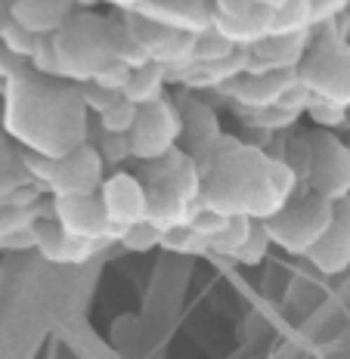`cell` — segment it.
Masks as SVG:
<instances>
[{
	"label": "cell",
	"mask_w": 350,
	"mask_h": 359,
	"mask_svg": "<svg viewBox=\"0 0 350 359\" xmlns=\"http://www.w3.org/2000/svg\"><path fill=\"white\" fill-rule=\"evenodd\" d=\"M196 164L202 170V205L227 217L270 220L301 186L285 161L233 133L198 152Z\"/></svg>",
	"instance_id": "6da1fadb"
},
{
	"label": "cell",
	"mask_w": 350,
	"mask_h": 359,
	"mask_svg": "<svg viewBox=\"0 0 350 359\" xmlns=\"http://www.w3.org/2000/svg\"><path fill=\"white\" fill-rule=\"evenodd\" d=\"M0 93L4 127L25 152L65 158L78 146L90 143V111L84 106L81 84L25 72L0 87Z\"/></svg>",
	"instance_id": "7a4b0ae2"
},
{
	"label": "cell",
	"mask_w": 350,
	"mask_h": 359,
	"mask_svg": "<svg viewBox=\"0 0 350 359\" xmlns=\"http://www.w3.org/2000/svg\"><path fill=\"white\" fill-rule=\"evenodd\" d=\"M62 78L87 84L93 74L115 62V16H96L90 10L74 13L72 22L56 34Z\"/></svg>",
	"instance_id": "3957f363"
},
{
	"label": "cell",
	"mask_w": 350,
	"mask_h": 359,
	"mask_svg": "<svg viewBox=\"0 0 350 359\" xmlns=\"http://www.w3.org/2000/svg\"><path fill=\"white\" fill-rule=\"evenodd\" d=\"M335 217V201L314 192L310 186H297V192L288 198V205L270 220H264L273 245L285 254L307 257L316 248V242L329 233Z\"/></svg>",
	"instance_id": "277c9868"
},
{
	"label": "cell",
	"mask_w": 350,
	"mask_h": 359,
	"mask_svg": "<svg viewBox=\"0 0 350 359\" xmlns=\"http://www.w3.org/2000/svg\"><path fill=\"white\" fill-rule=\"evenodd\" d=\"M297 78L314 90L316 100L350 109V43L338 34L335 22L314 28V43L297 69Z\"/></svg>",
	"instance_id": "5b68a950"
},
{
	"label": "cell",
	"mask_w": 350,
	"mask_h": 359,
	"mask_svg": "<svg viewBox=\"0 0 350 359\" xmlns=\"http://www.w3.org/2000/svg\"><path fill=\"white\" fill-rule=\"evenodd\" d=\"M25 164L50 198L56 196H96L106 183V161L93 143L78 146L65 158H43L25 152Z\"/></svg>",
	"instance_id": "8992f818"
},
{
	"label": "cell",
	"mask_w": 350,
	"mask_h": 359,
	"mask_svg": "<svg viewBox=\"0 0 350 359\" xmlns=\"http://www.w3.org/2000/svg\"><path fill=\"white\" fill-rule=\"evenodd\" d=\"M180 137H183L180 102L165 96V100L152 102V106H143L137 115V124H133V130H130L133 158L140 164L161 158L170 149L180 146Z\"/></svg>",
	"instance_id": "52a82bcc"
},
{
	"label": "cell",
	"mask_w": 350,
	"mask_h": 359,
	"mask_svg": "<svg viewBox=\"0 0 350 359\" xmlns=\"http://www.w3.org/2000/svg\"><path fill=\"white\" fill-rule=\"evenodd\" d=\"M314 143V168H310L307 186L329 201L350 196V143L332 130H310Z\"/></svg>",
	"instance_id": "ba28073f"
},
{
	"label": "cell",
	"mask_w": 350,
	"mask_h": 359,
	"mask_svg": "<svg viewBox=\"0 0 350 359\" xmlns=\"http://www.w3.org/2000/svg\"><path fill=\"white\" fill-rule=\"evenodd\" d=\"M137 174L149 192H161V196H174L183 201H202V170L183 146L170 149L168 155L155 161H143Z\"/></svg>",
	"instance_id": "9c48e42d"
},
{
	"label": "cell",
	"mask_w": 350,
	"mask_h": 359,
	"mask_svg": "<svg viewBox=\"0 0 350 359\" xmlns=\"http://www.w3.org/2000/svg\"><path fill=\"white\" fill-rule=\"evenodd\" d=\"M121 19L128 22L133 37L143 43L149 62L165 65L168 72L192 65V59H196V34L159 25V22H152V19H143L140 13H121Z\"/></svg>",
	"instance_id": "30bf717a"
},
{
	"label": "cell",
	"mask_w": 350,
	"mask_h": 359,
	"mask_svg": "<svg viewBox=\"0 0 350 359\" xmlns=\"http://www.w3.org/2000/svg\"><path fill=\"white\" fill-rule=\"evenodd\" d=\"M50 208H53V217L59 220V226L69 236L100 242V245L118 242V229L109 220V211L102 205L100 192L96 196H56L50 201Z\"/></svg>",
	"instance_id": "8fae6325"
},
{
	"label": "cell",
	"mask_w": 350,
	"mask_h": 359,
	"mask_svg": "<svg viewBox=\"0 0 350 359\" xmlns=\"http://www.w3.org/2000/svg\"><path fill=\"white\" fill-rule=\"evenodd\" d=\"M100 198L109 211V220L115 223V229L133 226V223H143L149 217V189L140 180V174L133 170H115L106 177L100 189Z\"/></svg>",
	"instance_id": "7c38bea8"
},
{
	"label": "cell",
	"mask_w": 350,
	"mask_h": 359,
	"mask_svg": "<svg viewBox=\"0 0 350 359\" xmlns=\"http://www.w3.org/2000/svg\"><path fill=\"white\" fill-rule=\"evenodd\" d=\"M34 248L41 251V257L50 260V264L78 266V264H87L90 257H96L106 245L69 236L59 226V220L53 217V208H50V214H43L41 220L34 223Z\"/></svg>",
	"instance_id": "4fadbf2b"
},
{
	"label": "cell",
	"mask_w": 350,
	"mask_h": 359,
	"mask_svg": "<svg viewBox=\"0 0 350 359\" xmlns=\"http://www.w3.org/2000/svg\"><path fill=\"white\" fill-rule=\"evenodd\" d=\"M314 32L310 34H270L251 47L248 74H267V72H297L307 56Z\"/></svg>",
	"instance_id": "5bb4252c"
},
{
	"label": "cell",
	"mask_w": 350,
	"mask_h": 359,
	"mask_svg": "<svg viewBox=\"0 0 350 359\" xmlns=\"http://www.w3.org/2000/svg\"><path fill=\"white\" fill-rule=\"evenodd\" d=\"M307 260L325 276H338L350 269V196L335 201L329 233L316 242V248L307 254Z\"/></svg>",
	"instance_id": "9a60e30c"
},
{
	"label": "cell",
	"mask_w": 350,
	"mask_h": 359,
	"mask_svg": "<svg viewBox=\"0 0 350 359\" xmlns=\"http://www.w3.org/2000/svg\"><path fill=\"white\" fill-rule=\"evenodd\" d=\"M137 13L143 19L159 22V25H168V28H177V32L198 37L211 28L214 6H211V0H143V6Z\"/></svg>",
	"instance_id": "2e32d148"
},
{
	"label": "cell",
	"mask_w": 350,
	"mask_h": 359,
	"mask_svg": "<svg viewBox=\"0 0 350 359\" xmlns=\"http://www.w3.org/2000/svg\"><path fill=\"white\" fill-rule=\"evenodd\" d=\"M81 10V0H13V22L37 37H53Z\"/></svg>",
	"instance_id": "e0dca14e"
},
{
	"label": "cell",
	"mask_w": 350,
	"mask_h": 359,
	"mask_svg": "<svg viewBox=\"0 0 350 359\" xmlns=\"http://www.w3.org/2000/svg\"><path fill=\"white\" fill-rule=\"evenodd\" d=\"M180 118H183L180 146L192 155V158H196L198 152H205L208 146L217 143V140L223 137L217 111L208 106L205 100H198V96H183V102H180Z\"/></svg>",
	"instance_id": "ac0fdd59"
},
{
	"label": "cell",
	"mask_w": 350,
	"mask_h": 359,
	"mask_svg": "<svg viewBox=\"0 0 350 359\" xmlns=\"http://www.w3.org/2000/svg\"><path fill=\"white\" fill-rule=\"evenodd\" d=\"M297 81V72H267V74H245L242 87L236 93V111H260L273 109L288 87Z\"/></svg>",
	"instance_id": "d6986e66"
},
{
	"label": "cell",
	"mask_w": 350,
	"mask_h": 359,
	"mask_svg": "<svg viewBox=\"0 0 350 359\" xmlns=\"http://www.w3.org/2000/svg\"><path fill=\"white\" fill-rule=\"evenodd\" d=\"M211 28L217 34H223L229 43H236V47H257L260 41H267L273 32V10H267V6H257L251 16L245 19H227V16H217L214 13L211 16Z\"/></svg>",
	"instance_id": "ffe728a7"
},
{
	"label": "cell",
	"mask_w": 350,
	"mask_h": 359,
	"mask_svg": "<svg viewBox=\"0 0 350 359\" xmlns=\"http://www.w3.org/2000/svg\"><path fill=\"white\" fill-rule=\"evenodd\" d=\"M198 201H183V198H174V196H161V192H149V223L168 233V229H177V226H189L192 214H196Z\"/></svg>",
	"instance_id": "44dd1931"
},
{
	"label": "cell",
	"mask_w": 350,
	"mask_h": 359,
	"mask_svg": "<svg viewBox=\"0 0 350 359\" xmlns=\"http://www.w3.org/2000/svg\"><path fill=\"white\" fill-rule=\"evenodd\" d=\"M165 84H168V69L165 65L149 62L143 69H133V78L128 90H124V100H130L133 106H152V102L165 100Z\"/></svg>",
	"instance_id": "7402d4cb"
},
{
	"label": "cell",
	"mask_w": 350,
	"mask_h": 359,
	"mask_svg": "<svg viewBox=\"0 0 350 359\" xmlns=\"http://www.w3.org/2000/svg\"><path fill=\"white\" fill-rule=\"evenodd\" d=\"M316 28L314 0H285L279 10H273L270 34H310Z\"/></svg>",
	"instance_id": "603a6c76"
},
{
	"label": "cell",
	"mask_w": 350,
	"mask_h": 359,
	"mask_svg": "<svg viewBox=\"0 0 350 359\" xmlns=\"http://www.w3.org/2000/svg\"><path fill=\"white\" fill-rule=\"evenodd\" d=\"M282 161H285L288 170L297 177V183L307 186L310 168H314V143H310V133H295V137H285V146H282Z\"/></svg>",
	"instance_id": "cb8c5ba5"
},
{
	"label": "cell",
	"mask_w": 350,
	"mask_h": 359,
	"mask_svg": "<svg viewBox=\"0 0 350 359\" xmlns=\"http://www.w3.org/2000/svg\"><path fill=\"white\" fill-rule=\"evenodd\" d=\"M255 220L251 217H229L227 226L211 238V254H223V257H236L242 251V245L248 242Z\"/></svg>",
	"instance_id": "d4e9b609"
},
{
	"label": "cell",
	"mask_w": 350,
	"mask_h": 359,
	"mask_svg": "<svg viewBox=\"0 0 350 359\" xmlns=\"http://www.w3.org/2000/svg\"><path fill=\"white\" fill-rule=\"evenodd\" d=\"M161 248L170 254H189V257H205L211 254V242L202 238L192 226H177L161 236Z\"/></svg>",
	"instance_id": "484cf974"
},
{
	"label": "cell",
	"mask_w": 350,
	"mask_h": 359,
	"mask_svg": "<svg viewBox=\"0 0 350 359\" xmlns=\"http://www.w3.org/2000/svg\"><path fill=\"white\" fill-rule=\"evenodd\" d=\"M161 236H165V233H161L155 223L143 220V223H133V226L121 229L115 245H121L124 251H133V254H146V251L161 248Z\"/></svg>",
	"instance_id": "4316f807"
},
{
	"label": "cell",
	"mask_w": 350,
	"mask_h": 359,
	"mask_svg": "<svg viewBox=\"0 0 350 359\" xmlns=\"http://www.w3.org/2000/svg\"><path fill=\"white\" fill-rule=\"evenodd\" d=\"M43 214V205L37 208H10V205H0V238H10V236H19V233H28L34 229V223L41 220Z\"/></svg>",
	"instance_id": "83f0119b"
},
{
	"label": "cell",
	"mask_w": 350,
	"mask_h": 359,
	"mask_svg": "<svg viewBox=\"0 0 350 359\" xmlns=\"http://www.w3.org/2000/svg\"><path fill=\"white\" fill-rule=\"evenodd\" d=\"M245 118V127H251V130H264V133H282L288 130V127L297 124V115L292 111L273 106V109H260V111H239Z\"/></svg>",
	"instance_id": "f1b7e54d"
},
{
	"label": "cell",
	"mask_w": 350,
	"mask_h": 359,
	"mask_svg": "<svg viewBox=\"0 0 350 359\" xmlns=\"http://www.w3.org/2000/svg\"><path fill=\"white\" fill-rule=\"evenodd\" d=\"M236 50H239L236 43H229L223 34H217L214 28H208L205 34L196 37V59H192V62L196 65H214V62H220V59L233 56Z\"/></svg>",
	"instance_id": "f546056e"
},
{
	"label": "cell",
	"mask_w": 350,
	"mask_h": 359,
	"mask_svg": "<svg viewBox=\"0 0 350 359\" xmlns=\"http://www.w3.org/2000/svg\"><path fill=\"white\" fill-rule=\"evenodd\" d=\"M37 180H34V174L28 170V164H25V149H22V155L16 161L10 164V168L0 174V205H4L6 198H13L16 192H22V189H28V186H34ZM41 186V183H37Z\"/></svg>",
	"instance_id": "4dcf8cb0"
},
{
	"label": "cell",
	"mask_w": 350,
	"mask_h": 359,
	"mask_svg": "<svg viewBox=\"0 0 350 359\" xmlns=\"http://www.w3.org/2000/svg\"><path fill=\"white\" fill-rule=\"evenodd\" d=\"M137 115H140V106H133L130 100H121L118 106H112L106 115L96 118V127L106 133H124V137H130L133 124H137Z\"/></svg>",
	"instance_id": "1f68e13d"
},
{
	"label": "cell",
	"mask_w": 350,
	"mask_h": 359,
	"mask_svg": "<svg viewBox=\"0 0 350 359\" xmlns=\"http://www.w3.org/2000/svg\"><path fill=\"white\" fill-rule=\"evenodd\" d=\"M273 248V238L270 233H267V226H264V220H255V229H251V236H248V242L242 245V251L236 254V264H245V266H257L260 260L267 257V251Z\"/></svg>",
	"instance_id": "d6a6232c"
},
{
	"label": "cell",
	"mask_w": 350,
	"mask_h": 359,
	"mask_svg": "<svg viewBox=\"0 0 350 359\" xmlns=\"http://www.w3.org/2000/svg\"><path fill=\"white\" fill-rule=\"evenodd\" d=\"M307 118L316 124V130H338V127H347L350 121V109L335 106V102L325 100H314V106L307 109Z\"/></svg>",
	"instance_id": "836d02e7"
},
{
	"label": "cell",
	"mask_w": 350,
	"mask_h": 359,
	"mask_svg": "<svg viewBox=\"0 0 350 359\" xmlns=\"http://www.w3.org/2000/svg\"><path fill=\"white\" fill-rule=\"evenodd\" d=\"M96 149H100V155H102V161L106 164H121V161H128L133 158V146H130V137H124V133H106V130H100V137H96Z\"/></svg>",
	"instance_id": "e575fe53"
},
{
	"label": "cell",
	"mask_w": 350,
	"mask_h": 359,
	"mask_svg": "<svg viewBox=\"0 0 350 359\" xmlns=\"http://www.w3.org/2000/svg\"><path fill=\"white\" fill-rule=\"evenodd\" d=\"M32 72L43 74V78H62V62H59L56 34L53 37H41V43H37V53L32 56Z\"/></svg>",
	"instance_id": "d590c367"
},
{
	"label": "cell",
	"mask_w": 350,
	"mask_h": 359,
	"mask_svg": "<svg viewBox=\"0 0 350 359\" xmlns=\"http://www.w3.org/2000/svg\"><path fill=\"white\" fill-rule=\"evenodd\" d=\"M0 43H4L6 50H13L16 56H22V59H28V62H32V56L37 53L41 37L32 34V32H25V28L16 25V22H10V25H6V32H4V37H0Z\"/></svg>",
	"instance_id": "8d00e7d4"
},
{
	"label": "cell",
	"mask_w": 350,
	"mask_h": 359,
	"mask_svg": "<svg viewBox=\"0 0 350 359\" xmlns=\"http://www.w3.org/2000/svg\"><path fill=\"white\" fill-rule=\"evenodd\" d=\"M130 78H133V69L130 65H124V62H109L106 69H100L93 74V81H87V84H96V87H102V90H112V93H124L130 84Z\"/></svg>",
	"instance_id": "74e56055"
},
{
	"label": "cell",
	"mask_w": 350,
	"mask_h": 359,
	"mask_svg": "<svg viewBox=\"0 0 350 359\" xmlns=\"http://www.w3.org/2000/svg\"><path fill=\"white\" fill-rule=\"evenodd\" d=\"M227 220L229 217L227 214H220V211H214V208H205L202 201H198V208H196V214H192V220H189V226L196 229L202 238H208L211 242L214 236L220 233L223 226H227Z\"/></svg>",
	"instance_id": "f35d334b"
},
{
	"label": "cell",
	"mask_w": 350,
	"mask_h": 359,
	"mask_svg": "<svg viewBox=\"0 0 350 359\" xmlns=\"http://www.w3.org/2000/svg\"><path fill=\"white\" fill-rule=\"evenodd\" d=\"M81 96H84L87 111H93L96 118L106 115L112 106H118V102L124 100V93H112V90H102V87H96V84H81Z\"/></svg>",
	"instance_id": "ab89813d"
},
{
	"label": "cell",
	"mask_w": 350,
	"mask_h": 359,
	"mask_svg": "<svg viewBox=\"0 0 350 359\" xmlns=\"http://www.w3.org/2000/svg\"><path fill=\"white\" fill-rule=\"evenodd\" d=\"M25 72H32V62H28V59H22V56H16L13 50H6L4 43H0V87L10 84V81H16V78H22Z\"/></svg>",
	"instance_id": "60d3db41"
},
{
	"label": "cell",
	"mask_w": 350,
	"mask_h": 359,
	"mask_svg": "<svg viewBox=\"0 0 350 359\" xmlns=\"http://www.w3.org/2000/svg\"><path fill=\"white\" fill-rule=\"evenodd\" d=\"M211 6L217 16H227V19H245L257 10L255 0H211Z\"/></svg>",
	"instance_id": "b9f144b4"
},
{
	"label": "cell",
	"mask_w": 350,
	"mask_h": 359,
	"mask_svg": "<svg viewBox=\"0 0 350 359\" xmlns=\"http://www.w3.org/2000/svg\"><path fill=\"white\" fill-rule=\"evenodd\" d=\"M350 0H314V13H316V28L319 25H329L347 10Z\"/></svg>",
	"instance_id": "7bdbcfd3"
},
{
	"label": "cell",
	"mask_w": 350,
	"mask_h": 359,
	"mask_svg": "<svg viewBox=\"0 0 350 359\" xmlns=\"http://www.w3.org/2000/svg\"><path fill=\"white\" fill-rule=\"evenodd\" d=\"M19 155H22L19 143H16V140L10 137V133H6V127L0 124V174H4V170L10 168V164L19 158Z\"/></svg>",
	"instance_id": "ee69618b"
},
{
	"label": "cell",
	"mask_w": 350,
	"mask_h": 359,
	"mask_svg": "<svg viewBox=\"0 0 350 359\" xmlns=\"http://www.w3.org/2000/svg\"><path fill=\"white\" fill-rule=\"evenodd\" d=\"M0 248H6V251H28V248H34V229L19 233V236H10V238H0Z\"/></svg>",
	"instance_id": "f6af8a7d"
},
{
	"label": "cell",
	"mask_w": 350,
	"mask_h": 359,
	"mask_svg": "<svg viewBox=\"0 0 350 359\" xmlns=\"http://www.w3.org/2000/svg\"><path fill=\"white\" fill-rule=\"evenodd\" d=\"M93 4H96V0H93ZM102 4L115 6L118 13H137L140 6H143V0H102Z\"/></svg>",
	"instance_id": "bcb514c9"
},
{
	"label": "cell",
	"mask_w": 350,
	"mask_h": 359,
	"mask_svg": "<svg viewBox=\"0 0 350 359\" xmlns=\"http://www.w3.org/2000/svg\"><path fill=\"white\" fill-rule=\"evenodd\" d=\"M10 22H13V0H0V37H4Z\"/></svg>",
	"instance_id": "7dc6e473"
},
{
	"label": "cell",
	"mask_w": 350,
	"mask_h": 359,
	"mask_svg": "<svg viewBox=\"0 0 350 359\" xmlns=\"http://www.w3.org/2000/svg\"><path fill=\"white\" fill-rule=\"evenodd\" d=\"M335 28H338V34L344 37V41L350 43V4H347V10L341 13L338 19H335Z\"/></svg>",
	"instance_id": "c3c4849f"
},
{
	"label": "cell",
	"mask_w": 350,
	"mask_h": 359,
	"mask_svg": "<svg viewBox=\"0 0 350 359\" xmlns=\"http://www.w3.org/2000/svg\"><path fill=\"white\" fill-rule=\"evenodd\" d=\"M255 4H257V6H267V10H279L285 0H255Z\"/></svg>",
	"instance_id": "681fc988"
},
{
	"label": "cell",
	"mask_w": 350,
	"mask_h": 359,
	"mask_svg": "<svg viewBox=\"0 0 350 359\" xmlns=\"http://www.w3.org/2000/svg\"><path fill=\"white\" fill-rule=\"evenodd\" d=\"M347 130H350V121H347Z\"/></svg>",
	"instance_id": "f907efd6"
}]
</instances>
